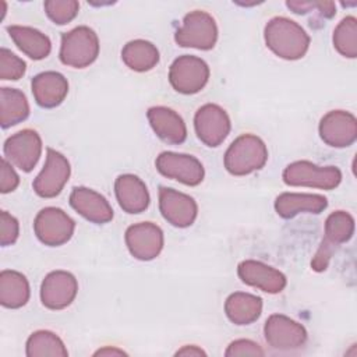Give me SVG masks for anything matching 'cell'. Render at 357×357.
Listing matches in <instances>:
<instances>
[{"mask_svg": "<svg viewBox=\"0 0 357 357\" xmlns=\"http://www.w3.org/2000/svg\"><path fill=\"white\" fill-rule=\"evenodd\" d=\"M29 300V283L17 271H1L0 273V303L6 308H21Z\"/></svg>", "mask_w": 357, "mask_h": 357, "instance_id": "484cf974", "label": "cell"}, {"mask_svg": "<svg viewBox=\"0 0 357 357\" xmlns=\"http://www.w3.org/2000/svg\"><path fill=\"white\" fill-rule=\"evenodd\" d=\"M266 46L280 59L298 60L310 47V36L304 28L287 17L271 18L264 29Z\"/></svg>", "mask_w": 357, "mask_h": 357, "instance_id": "6da1fadb", "label": "cell"}, {"mask_svg": "<svg viewBox=\"0 0 357 357\" xmlns=\"http://www.w3.org/2000/svg\"><path fill=\"white\" fill-rule=\"evenodd\" d=\"M20 184V177L15 173L13 165L3 158L1 160V178H0V191L3 194L14 191Z\"/></svg>", "mask_w": 357, "mask_h": 357, "instance_id": "d590c367", "label": "cell"}, {"mask_svg": "<svg viewBox=\"0 0 357 357\" xmlns=\"http://www.w3.org/2000/svg\"><path fill=\"white\" fill-rule=\"evenodd\" d=\"M174 40L181 47L209 50L218 40L215 18L202 10H194L184 15L181 26L174 33Z\"/></svg>", "mask_w": 357, "mask_h": 357, "instance_id": "5b68a950", "label": "cell"}, {"mask_svg": "<svg viewBox=\"0 0 357 357\" xmlns=\"http://www.w3.org/2000/svg\"><path fill=\"white\" fill-rule=\"evenodd\" d=\"M354 234V218L346 211L332 212L325 220V237L322 243L336 248L347 243Z\"/></svg>", "mask_w": 357, "mask_h": 357, "instance_id": "f1b7e54d", "label": "cell"}, {"mask_svg": "<svg viewBox=\"0 0 357 357\" xmlns=\"http://www.w3.org/2000/svg\"><path fill=\"white\" fill-rule=\"evenodd\" d=\"M159 209L174 227L191 226L198 215V205L192 197L169 187L159 188Z\"/></svg>", "mask_w": 357, "mask_h": 357, "instance_id": "9a60e30c", "label": "cell"}, {"mask_svg": "<svg viewBox=\"0 0 357 357\" xmlns=\"http://www.w3.org/2000/svg\"><path fill=\"white\" fill-rule=\"evenodd\" d=\"M99 54V39L95 31L86 25L77 26L61 35L60 60L74 68L91 66Z\"/></svg>", "mask_w": 357, "mask_h": 357, "instance_id": "3957f363", "label": "cell"}, {"mask_svg": "<svg viewBox=\"0 0 357 357\" xmlns=\"http://www.w3.org/2000/svg\"><path fill=\"white\" fill-rule=\"evenodd\" d=\"M25 353L28 357H67L68 351L63 340L50 331H36L28 340Z\"/></svg>", "mask_w": 357, "mask_h": 357, "instance_id": "83f0119b", "label": "cell"}, {"mask_svg": "<svg viewBox=\"0 0 357 357\" xmlns=\"http://www.w3.org/2000/svg\"><path fill=\"white\" fill-rule=\"evenodd\" d=\"M20 234L18 220L6 211L0 212V244L3 247L11 245L17 241Z\"/></svg>", "mask_w": 357, "mask_h": 357, "instance_id": "836d02e7", "label": "cell"}, {"mask_svg": "<svg viewBox=\"0 0 357 357\" xmlns=\"http://www.w3.org/2000/svg\"><path fill=\"white\" fill-rule=\"evenodd\" d=\"M47 17L57 25H64L73 21L79 10V3L75 0H47L43 4Z\"/></svg>", "mask_w": 357, "mask_h": 357, "instance_id": "4dcf8cb0", "label": "cell"}, {"mask_svg": "<svg viewBox=\"0 0 357 357\" xmlns=\"http://www.w3.org/2000/svg\"><path fill=\"white\" fill-rule=\"evenodd\" d=\"M230 127L229 114L219 105L206 103L195 112V134L206 146H219L229 135Z\"/></svg>", "mask_w": 357, "mask_h": 357, "instance_id": "9c48e42d", "label": "cell"}, {"mask_svg": "<svg viewBox=\"0 0 357 357\" xmlns=\"http://www.w3.org/2000/svg\"><path fill=\"white\" fill-rule=\"evenodd\" d=\"M268 160V148L265 142L254 134L237 137L227 148L223 163L233 176H245L265 166Z\"/></svg>", "mask_w": 357, "mask_h": 357, "instance_id": "7a4b0ae2", "label": "cell"}, {"mask_svg": "<svg viewBox=\"0 0 357 357\" xmlns=\"http://www.w3.org/2000/svg\"><path fill=\"white\" fill-rule=\"evenodd\" d=\"M26 70V64L17 54L6 47L0 49V78L1 79H20Z\"/></svg>", "mask_w": 357, "mask_h": 357, "instance_id": "1f68e13d", "label": "cell"}, {"mask_svg": "<svg viewBox=\"0 0 357 357\" xmlns=\"http://www.w3.org/2000/svg\"><path fill=\"white\" fill-rule=\"evenodd\" d=\"M328 206V199L321 194L282 192L275 199V211L283 219H291L298 213H321Z\"/></svg>", "mask_w": 357, "mask_h": 357, "instance_id": "7402d4cb", "label": "cell"}, {"mask_svg": "<svg viewBox=\"0 0 357 357\" xmlns=\"http://www.w3.org/2000/svg\"><path fill=\"white\" fill-rule=\"evenodd\" d=\"M163 231L152 222H141L128 226L126 230V244L130 254L139 261L156 258L163 248Z\"/></svg>", "mask_w": 357, "mask_h": 357, "instance_id": "4fadbf2b", "label": "cell"}, {"mask_svg": "<svg viewBox=\"0 0 357 357\" xmlns=\"http://www.w3.org/2000/svg\"><path fill=\"white\" fill-rule=\"evenodd\" d=\"M70 205L86 220L103 225L113 219V208L99 192L88 187H75L70 194Z\"/></svg>", "mask_w": 357, "mask_h": 357, "instance_id": "ac0fdd59", "label": "cell"}, {"mask_svg": "<svg viewBox=\"0 0 357 357\" xmlns=\"http://www.w3.org/2000/svg\"><path fill=\"white\" fill-rule=\"evenodd\" d=\"M286 6L296 14H307L315 10L324 18H331L336 13V4L332 1H300V0H289Z\"/></svg>", "mask_w": 357, "mask_h": 357, "instance_id": "d6a6232c", "label": "cell"}, {"mask_svg": "<svg viewBox=\"0 0 357 357\" xmlns=\"http://www.w3.org/2000/svg\"><path fill=\"white\" fill-rule=\"evenodd\" d=\"M3 152L4 159L28 173L35 167L40 158L42 139L35 130L25 128L6 139Z\"/></svg>", "mask_w": 357, "mask_h": 357, "instance_id": "30bf717a", "label": "cell"}, {"mask_svg": "<svg viewBox=\"0 0 357 357\" xmlns=\"http://www.w3.org/2000/svg\"><path fill=\"white\" fill-rule=\"evenodd\" d=\"M29 114L25 95L15 88H0V124L8 128L24 121Z\"/></svg>", "mask_w": 357, "mask_h": 357, "instance_id": "4316f807", "label": "cell"}, {"mask_svg": "<svg viewBox=\"0 0 357 357\" xmlns=\"http://www.w3.org/2000/svg\"><path fill=\"white\" fill-rule=\"evenodd\" d=\"M93 356H126V351H123V350H120L117 347L106 346V347L99 349L98 351H95Z\"/></svg>", "mask_w": 357, "mask_h": 357, "instance_id": "74e56055", "label": "cell"}, {"mask_svg": "<svg viewBox=\"0 0 357 357\" xmlns=\"http://www.w3.org/2000/svg\"><path fill=\"white\" fill-rule=\"evenodd\" d=\"M237 273L243 283L269 294L280 293L287 283L286 276L279 269L255 259H245L240 262Z\"/></svg>", "mask_w": 357, "mask_h": 357, "instance_id": "e0dca14e", "label": "cell"}, {"mask_svg": "<svg viewBox=\"0 0 357 357\" xmlns=\"http://www.w3.org/2000/svg\"><path fill=\"white\" fill-rule=\"evenodd\" d=\"M75 222L60 208L47 206L38 212L33 231L40 243L49 247L66 244L74 234Z\"/></svg>", "mask_w": 357, "mask_h": 357, "instance_id": "52a82bcc", "label": "cell"}, {"mask_svg": "<svg viewBox=\"0 0 357 357\" xmlns=\"http://www.w3.org/2000/svg\"><path fill=\"white\" fill-rule=\"evenodd\" d=\"M321 139L333 148H346L357 139V119L346 110H331L319 121Z\"/></svg>", "mask_w": 357, "mask_h": 357, "instance_id": "5bb4252c", "label": "cell"}, {"mask_svg": "<svg viewBox=\"0 0 357 357\" xmlns=\"http://www.w3.org/2000/svg\"><path fill=\"white\" fill-rule=\"evenodd\" d=\"M265 351L264 349L254 340L250 339H237L233 340L226 351V357H237V356H264Z\"/></svg>", "mask_w": 357, "mask_h": 357, "instance_id": "e575fe53", "label": "cell"}, {"mask_svg": "<svg viewBox=\"0 0 357 357\" xmlns=\"http://www.w3.org/2000/svg\"><path fill=\"white\" fill-rule=\"evenodd\" d=\"M264 336L268 346L279 351L300 349L307 342L305 328L300 322L283 314H272L266 319Z\"/></svg>", "mask_w": 357, "mask_h": 357, "instance_id": "ba28073f", "label": "cell"}, {"mask_svg": "<svg viewBox=\"0 0 357 357\" xmlns=\"http://www.w3.org/2000/svg\"><path fill=\"white\" fill-rule=\"evenodd\" d=\"M176 356H206V353L198 346H183L176 351Z\"/></svg>", "mask_w": 357, "mask_h": 357, "instance_id": "8d00e7d4", "label": "cell"}, {"mask_svg": "<svg viewBox=\"0 0 357 357\" xmlns=\"http://www.w3.org/2000/svg\"><path fill=\"white\" fill-rule=\"evenodd\" d=\"M332 42L335 49L344 57H357V20L353 15L344 17L335 28Z\"/></svg>", "mask_w": 357, "mask_h": 357, "instance_id": "f546056e", "label": "cell"}, {"mask_svg": "<svg viewBox=\"0 0 357 357\" xmlns=\"http://www.w3.org/2000/svg\"><path fill=\"white\" fill-rule=\"evenodd\" d=\"M77 291L78 282L73 273L53 271L40 284V301L49 310H63L74 301Z\"/></svg>", "mask_w": 357, "mask_h": 357, "instance_id": "2e32d148", "label": "cell"}, {"mask_svg": "<svg viewBox=\"0 0 357 357\" xmlns=\"http://www.w3.org/2000/svg\"><path fill=\"white\" fill-rule=\"evenodd\" d=\"M282 178L293 187L333 190L342 181V172L336 166H318L310 160H297L284 167Z\"/></svg>", "mask_w": 357, "mask_h": 357, "instance_id": "277c9868", "label": "cell"}, {"mask_svg": "<svg viewBox=\"0 0 357 357\" xmlns=\"http://www.w3.org/2000/svg\"><path fill=\"white\" fill-rule=\"evenodd\" d=\"M225 312L234 325H250L262 312V298L244 291L231 293L225 303Z\"/></svg>", "mask_w": 357, "mask_h": 357, "instance_id": "cb8c5ba5", "label": "cell"}, {"mask_svg": "<svg viewBox=\"0 0 357 357\" xmlns=\"http://www.w3.org/2000/svg\"><path fill=\"white\" fill-rule=\"evenodd\" d=\"M70 173L71 167L67 158L63 153L47 148L45 166L32 183L33 191L42 198H53L61 192L70 178Z\"/></svg>", "mask_w": 357, "mask_h": 357, "instance_id": "8fae6325", "label": "cell"}, {"mask_svg": "<svg viewBox=\"0 0 357 357\" xmlns=\"http://www.w3.org/2000/svg\"><path fill=\"white\" fill-rule=\"evenodd\" d=\"M32 93L40 107L52 109L59 106L67 96V78L57 71H43L36 74L31 82Z\"/></svg>", "mask_w": 357, "mask_h": 357, "instance_id": "ffe728a7", "label": "cell"}, {"mask_svg": "<svg viewBox=\"0 0 357 357\" xmlns=\"http://www.w3.org/2000/svg\"><path fill=\"white\" fill-rule=\"evenodd\" d=\"M114 192L120 208L127 213H141L149 206L145 183L134 174H121L114 181Z\"/></svg>", "mask_w": 357, "mask_h": 357, "instance_id": "44dd1931", "label": "cell"}, {"mask_svg": "<svg viewBox=\"0 0 357 357\" xmlns=\"http://www.w3.org/2000/svg\"><path fill=\"white\" fill-rule=\"evenodd\" d=\"M7 32L17 47L32 60H42L49 56L52 50V42L47 35L32 26L10 25Z\"/></svg>", "mask_w": 357, "mask_h": 357, "instance_id": "603a6c76", "label": "cell"}, {"mask_svg": "<svg viewBox=\"0 0 357 357\" xmlns=\"http://www.w3.org/2000/svg\"><path fill=\"white\" fill-rule=\"evenodd\" d=\"M209 79L208 64L197 56L183 54L169 68V81L174 91L192 95L199 92Z\"/></svg>", "mask_w": 357, "mask_h": 357, "instance_id": "8992f818", "label": "cell"}, {"mask_svg": "<svg viewBox=\"0 0 357 357\" xmlns=\"http://www.w3.org/2000/svg\"><path fill=\"white\" fill-rule=\"evenodd\" d=\"M153 132L165 142L178 145L187 138V127L181 116L166 106H152L146 112Z\"/></svg>", "mask_w": 357, "mask_h": 357, "instance_id": "d6986e66", "label": "cell"}, {"mask_svg": "<svg viewBox=\"0 0 357 357\" xmlns=\"http://www.w3.org/2000/svg\"><path fill=\"white\" fill-rule=\"evenodd\" d=\"M121 60L132 71H149L159 63V50L149 40H130L121 50Z\"/></svg>", "mask_w": 357, "mask_h": 357, "instance_id": "d4e9b609", "label": "cell"}, {"mask_svg": "<svg viewBox=\"0 0 357 357\" xmlns=\"http://www.w3.org/2000/svg\"><path fill=\"white\" fill-rule=\"evenodd\" d=\"M158 172L185 185H198L205 176L202 163L192 155L177 152H162L155 160Z\"/></svg>", "mask_w": 357, "mask_h": 357, "instance_id": "7c38bea8", "label": "cell"}]
</instances>
